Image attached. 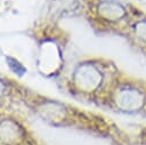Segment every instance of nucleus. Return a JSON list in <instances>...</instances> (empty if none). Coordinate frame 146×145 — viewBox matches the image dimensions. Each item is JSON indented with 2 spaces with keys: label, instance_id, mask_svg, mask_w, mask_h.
Returning a JSON list of instances; mask_svg holds the SVG:
<instances>
[{
  "label": "nucleus",
  "instance_id": "nucleus-2",
  "mask_svg": "<svg viewBox=\"0 0 146 145\" xmlns=\"http://www.w3.org/2000/svg\"><path fill=\"white\" fill-rule=\"evenodd\" d=\"M88 19L102 33L122 38L146 58V9L130 0H88Z\"/></svg>",
  "mask_w": 146,
  "mask_h": 145
},
{
  "label": "nucleus",
  "instance_id": "nucleus-3",
  "mask_svg": "<svg viewBox=\"0 0 146 145\" xmlns=\"http://www.w3.org/2000/svg\"><path fill=\"white\" fill-rule=\"evenodd\" d=\"M130 145H146V127H140L132 137V142Z\"/></svg>",
  "mask_w": 146,
  "mask_h": 145
},
{
  "label": "nucleus",
  "instance_id": "nucleus-1",
  "mask_svg": "<svg viewBox=\"0 0 146 145\" xmlns=\"http://www.w3.org/2000/svg\"><path fill=\"white\" fill-rule=\"evenodd\" d=\"M82 99L115 113L146 118V79L124 73L108 59H87L76 75Z\"/></svg>",
  "mask_w": 146,
  "mask_h": 145
}]
</instances>
